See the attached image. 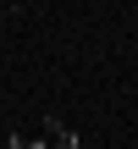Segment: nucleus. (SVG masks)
Returning a JSON list of instances; mask_svg holds the SVG:
<instances>
[{
	"label": "nucleus",
	"instance_id": "f03ea898",
	"mask_svg": "<svg viewBox=\"0 0 138 149\" xmlns=\"http://www.w3.org/2000/svg\"><path fill=\"white\" fill-rule=\"evenodd\" d=\"M6 149H50V144H39V138H11Z\"/></svg>",
	"mask_w": 138,
	"mask_h": 149
},
{
	"label": "nucleus",
	"instance_id": "f257e3e1",
	"mask_svg": "<svg viewBox=\"0 0 138 149\" xmlns=\"http://www.w3.org/2000/svg\"><path fill=\"white\" fill-rule=\"evenodd\" d=\"M44 144H55V149H77V133H72L66 122H50V127H44Z\"/></svg>",
	"mask_w": 138,
	"mask_h": 149
}]
</instances>
